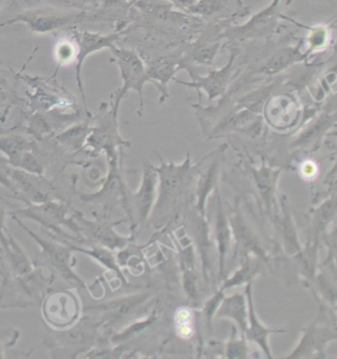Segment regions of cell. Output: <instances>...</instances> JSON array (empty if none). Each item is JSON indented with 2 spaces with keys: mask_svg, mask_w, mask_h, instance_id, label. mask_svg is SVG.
Returning a JSON list of instances; mask_svg holds the SVG:
<instances>
[{
  "mask_svg": "<svg viewBox=\"0 0 337 359\" xmlns=\"http://www.w3.org/2000/svg\"><path fill=\"white\" fill-rule=\"evenodd\" d=\"M1 67H2V60H0V70H1Z\"/></svg>",
  "mask_w": 337,
  "mask_h": 359,
  "instance_id": "f6af8a7d",
  "label": "cell"
},
{
  "mask_svg": "<svg viewBox=\"0 0 337 359\" xmlns=\"http://www.w3.org/2000/svg\"><path fill=\"white\" fill-rule=\"evenodd\" d=\"M40 308L44 321L53 329L72 326L84 312L81 299L72 290L48 291Z\"/></svg>",
  "mask_w": 337,
  "mask_h": 359,
  "instance_id": "9c48e42d",
  "label": "cell"
},
{
  "mask_svg": "<svg viewBox=\"0 0 337 359\" xmlns=\"http://www.w3.org/2000/svg\"><path fill=\"white\" fill-rule=\"evenodd\" d=\"M12 219L37 244L40 249L41 258L43 259L46 266L50 269V273L55 276V278H62L72 287L89 290L88 286L81 280V276H77V273H75L74 266L77 264V261L72 254L74 251L70 249L69 245L65 242H60V240H55L54 237L47 239V238L40 236L19 218L12 217Z\"/></svg>",
  "mask_w": 337,
  "mask_h": 359,
  "instance_id": "5b68a950",
  "label": "cell"
},
{
  "mask_svg": "<svg viewBox=\"0 0 337 359\" xmlns=\"http://www.w3.org/2000/svg\"><path fill=\"white\" fill-rule=\"evenodd\" d=\"M285 17L281 12V0H272L268 6L257 12L242 25L230 24L225 27L220 33L219 40L225 39L229 43H234L271 37L277 32L279 21Z\"/></svg>",
  "mask_w": 337,
  "mask_h": 359,
  "instance_id": "ba28073f",
  "label": "cell"
},
{
  "mask_svg": "<svg viewBox=\"0 0 337 359\" xmlns=\"http://www.w3.org/2000/svg\"><path fill=\"white\" fill-rule=\"evenodd\" d=\"M207 157V156H206ZM195 166L191 164L189 155L183 164L164 163L161 159V166L154 167L159 178V196L157 208H167L176 205L183 198L194 180L201 171L204 160Z\"/></svg>",
  "mask_w": 337,
  "mask_h": 359,
  "instance_id": "52a82bcc",
  "label": "cell"
},
{
  "mask_svg": "<svg viewBox=\"0 0 337 359\" xmlns=\"http://www.w3.org/2000/svg\"><path fill=\"white\" fill-rule=\"evenodd\" d=\"M237 57H239V52L237 48H232L230 50L229 62L220 69L210 70L209 74L205 76H201V75L193 72V70L189 67H186L185 69H187L190 74L191 81L186 82L177 79H174L173 81H176L177 84L197 90L199 93L200 91H204L208 97V101H214L215 99L224 96L227 92L230 80L232 79V74H234Z\"/></svg>",
  "mask_w": 337,
  "mask_h": 359,
  "instance_id": "8fae6325",
  "label": "cell"
},
{
  "mask_svg": "<svg viewBox=\"0 0 337 359\" xmlns=\"http://www.w3.org/2000/svg\"><path fill=\"white\" fill-rule=\"evenodd\" d=\"M316 165L312 163V162H305V163L302 166L303 175H305V176L307 177L315 176V174H316L315 170H316Z\"/></svg>",
  "mask_w": 337,
  "mask_h": 359,
  "instance_id": "60d3db41",
  "label": "cell"
},
{
  "mask_svg": "<svg viewBox=\"0 0 337 359\" xmlns=\"http://www.w3.org/2000/svg\"><path fill=\"white\" fill-rule=\"evenodd\" d=\"M288 2H289V4H291V1H292V0H287Z\"/></svg>",
  "mask_w": 337,
  "mask_h": 359,
  "instance_id": "bcb514c9",
  "label": "cell"
},
{
  "mask_svg": "<svg viewBox=\"0 0 337 359\" xmlns=\"http://www.w3.org/2000/svg\"><path fill=\"white\" fill-rule=\"evenodd\" d=\"M9 165L13 168L23 170L28 173L35 175H44L45 168L43 164L39 161L37 157L34 154V151H25L17 157L16 159L9 162Z\"/></svg>",
  "mask_w": 337,
  "mask_h": 359,
  "instance_id": "d6a6232c",
  "label": "cell"
},
{
  "mask_svg": "<svg viewBox=\"0 0 337 359\" xmlns=\"http://www.w3.org/2000/svg\"><path fill=\"white\" fill-rule=\"evenodd\" d=\"M128 32V29L124 31H114L113 33L102 34L91 32V31L84 30L77 39V57L75 60V81H77V88L81 92L82 100H84V107L87 111V103L86 93H84V82H82V69H84V62L89 55H93L99 50L104 48H113L117 45V42Z\"/></svg>",
  "mask_w": 337,
  "mask_h": 359,
  "instance_id": "7c38bea8",
  "label": "cell"
},
{
  "mask_svg": "<svg viewBox=\"0 0 337 359\" xmlns=\"http://www.w3.org/2000/svg\"><path fill=\"white\" fill-rule=\"evenodd\" d=\"M84 18L86 15L84 13L38 9V11H25L12 17L8 20L0 23V28L16 23H24L32 33L48 34L77 23Z\"/></svg>",
  "mask_w": 337,
  "mask_h": 359,
  "instance_id": "30bf717a",
  "label": "cell"
},
{
  "mask_svg": "<svg viewBox=\"0 0 337 359\" xmlns=\"http://www.w3.org/2000/svg\"><path fill=\"white\" fill-rule=\"evenodd\" d=\"M128 2H130V4H132L133 6L136 4V2L138 1V0H127Z\"/></svg>",
  "mask_w": 337,
  "mask_h": 359,
  "instance_id": "7bdbcfd3",
  "label": "cell"
},
{
  "mask_svg": "<svg viewBox=\"0 0 337 359\" xmlns=\"http://www.w3.org/2000/svg\"><path fill=\"white\" fill-rule=\"evenodd\" d=\"M11 178L15 188V194L11 198H21L33 203L54 200L52 198L54 186L52 182L44 178V175L31 174L11 167Z\"/></svg>",
  "mask_w": 337,
  "mask_h": 359,
  "instance_id": "5bb4252c",
  "label": "cell"
},
{
  "mask_svg": "<svg viewBox=\"0 0 337 359\" xmlns=\"http://www.w3.org/2000/svg\"><path fill=\"white\" fill-rule=\"evenodd\" d=\"M65 242L70 249L74 252H79V253L86 255L91 258L95 259L97 263L100 264L101 266H105L108 271H113L115 276L121 280L125 283V278L121 273L120 266L117 263L115 256L111 252V250L104 248V247L97 246V245H88V247L77 246L70 241Z\"/></svg>",
  "mask_w": 337,
  "mask_h": 359,
  "instance_id": "7402d4cb",
  "label": "cell"
},
{
  "mask_svg": "<svg viewBox=\"0 0 337 359\" xmlns=\"http://www.w3.org/2000/svg\"><path fill=\"white\" fill-rule=\"evenodd\" d=\"M303 58L304 55L300 52V47L283 48L266 60L257 72L261 74H276L289 65L300 62Z\"/></svg>",
  "mask_w": 337,
  "mask_h": 359,
  "instance_id": "603a6c76",
  "label": "cell"
},
{
  "mask_svg": "<svg viewBox=\"0 0 337 359\" xmlns=\"http://www.w3.org/2000/svg\"><path fill=\"white\" fill-rule=\"evenodd\" d=\"M120 160L109 161V171L100 190L92 194H79V198L84 203H101L111 208L115 201L128 200V189L124 183L120 170Z\"/></svg>",
  "mask_w": 337,
  "mask_h": 359,
  "instance_id": "2e32d148",
  "label": "cell"
},
{
  "mask_svg": "<svg viewBox=\"0 0 337 359\" xmlns=\"http://www.w3.org/2000/svg\"><path fill=\"white\" fill-rule=\"evenodd\" d=\"M254 173H256L257 185L259 187V190H260L265 198H270L274 188H275L276 179H277L279 171L274 172L272 170L263 166V168L254 172Z\"/></svg>",
  "mask_w": 337,
  "mask_h": 359,
  "instance_id": "836d02e7",
  "label": "cell"
},
{
  "mask_svg": "<svg viewBox=\"0 0 337 359\" xmlns=\"http://www.w3.org/2000/svg\"><path fill=\"white\" fill-rule=\"evenodd\" d=\"M84 244L97 245L109 250L123 249L128 245V238L121 236L114 229L118 223L106 220H88L79 210L72 212Z\"/></svg>",
  "mask_w": 337,
  "mask_h": 359,
  "instance_id": "4fadbf2b",
  "label": "cell"
},
{
  "mask_svg": "<svg viewBox=\"0 0 337 359\" xmlns=\"http://www.w3.org/2000/svg\"><path fill=\"white\" fill-rule=\"evenodd\" d=\"M24 206L17 210H9L8 215L19 219H31L38 223L46 234L50 237H59L64 241H77L84 244V239L79 232L69 206L62 201L50 200L41 203H33L25 200H18Z\"/></svg>",
  "mask_w": 337,
  "mask_h": 359,
  "instance_id": "7a4b0ae2",
  "label": "cell"
},
{
  "mask_svg": "<svg viewBox=\"0 0 337 359\" xmlns=\"http://www.w3.org/2000/svg\"><path fill=\"white\" fill-rule=\"evenodd\" d=\"M11 166L8 163V160L0 155V186L15 194V188L11 178Z\"/></svg>",
  "mask_w": 337,
  "mask_h": 359,
  "instance_id": "8d00e7d4",
  "label": "cell"
},
{
  "mask_svg": "<svg viewBox=\"0 0 337 359\" xmlns=\"http://www.w3.org/2000/svg\"><path fill=\"white\" fill-rule=\"evenodd\" d=\"M299 107L293 97L275 96L265 105V120L279 130L294 127L299 118Z\"/></svg>",
  "mask_w": 337,
  "mask_h": 359,
  "instance_id": "d6986e66",
  "label": "cell"
},
{
  "mask_svg": "<svg viewBox=\"0 0 337 359\" xmlns=\"http://www.w3.org/2000/svg\"><path fill=\"white\" fill-rule=\"evenodd\" d=\"M147 65V74H149L152 84L157 87L159 92V104L164 103L169 99L171 94L168 91V85L176 79V74L181 67V57H155Z\"/></svg>",
  "mask_w": 337,
  "mask_h": 359,
  "instance_id": "ac0fdd59",
  "label": "cell"
},
{
  "mask_svg": "<svg viewBox=\"0 0 337 359\" xmlns=\"http://www.w3.org/2000/svg\"><path fill=\"white\" fill-rule=\"evenodd\" d=\"M55 280V276L46 275L39 264L27 275L1 276L0 309L40 308Z\"/></svg>",
  "mask_w": 337,
  "mask_h": 359,
  "instance_id": "3957f363",
  "label": "cell"
},
{
  "mask_svg": "<svg viewBox=\"0 0 337 359\" xmlns=\"http://www.w3.org/2000/svg\"><path fill=\"white\" fill-rule=\"evenodd\" d=\"M101 327V322L91 315H84L65 329H53L45 324L43 346L52 358H77L96 348Z\"/></svg>",
  "mask_w": 337,
  "mask_h": 359,
  "instance_id": "6da1fadb",
  "label": "cell"
},
{
  "mask_svg": "<svg viewBox=\"0 0 337 359\" xmlns=\"http://www.w3.org/2000/svg\"><path fill=\"white\" fill-rule=\"evenodd\" d=\"M119 110L107 103H101L98 113L91 118V128L84 149L94 154H104L108 162L120 158L119 150L130 147L119 132Z\"/></svg>",
  "mask_w": 337,
  "mask_h": 359,
  "instance_id": "8992f818",
  "label": "cell"
},
{
  "mask_svg": "<svg viewBox=\"0 0 337 359\" xmlns=\"http://www.w3.org/2000/svg\"><path fill=\"white\" fill-rule=\"evenodd\" d=\"M224 150L220 147L217 151H215L214 158H213L212 163L208 165L207 168L204 171L199 173V179L197 181V196H198V206L202 210L204 203H205L206 198L211 191L214 188L216 183H217L218 176H219L220 157V154Z\"/></svg>",
  "mask_w": 337,
  "mask_h": 359,
  "instance_id": "cb8c5ba5",
  "label": "cell"
},
{
  "mask_svg": "<svg viewBox=\"0 0 337 359\" xmlns=\"http://www.w3.org/2000/svg\"><path fill=\"white\" fill-rule=\"evenodd\" d=\"M246 346L242 341H232L227 346V356L230 358H244Z\"/></svg>",
  "mask_w": 337,
  "mask_h": 359,
  "instance_id": "f35d334b",
  "label": "cell"
},
{
  "mask_svg": "<svg viewBox=\"0 0 337 359\" xmlns=\"http://www.w3.org/2000/svg\"><path fill=\"white\" fill-rule=\"evenodd\" d=\"M17 97L15 88L6 77L0 75V109L7 108L15 102Z\"/></svg>",
  "mask_w": 337,
  "mask_h": 359,
  "instance_id": "d590c367",
  "label": "cell"
},
{
  "mask_svg": "<svg viewBox=\"0 0 337 359\" xmlns=\"http://www.w3.org/2000/svg\"><path fill=\"white\" fill-rule=\"evenodd\" d=\"M20 332L16 329H0V359L6 358L7 349L13 348L18 343Z\"/></svg>",
  "mask_w": 337,
  "mask_h": 359,
  "instance_id": "e575fe53",
  "label": "cell"
},
{
  "mask_svg": "<svg viewBox=\"0 0 337 359\" xmlns=\"http://www.w3.org/2000/svg\"><path fill=\"white\" fill-rule=\"evenodd\" d=\"M7 203L4 198H0V245H4L6 242L7 233L8 230L6 226V219L8 215L9 210H7Z\"/></svg>",
  "mask_w": 337,
  "mask_h": 359,
  "instance_id": "74e56055",
  "label": "cell"
},
{
  "mask_svg": "<svg viewBox=\"0 0 337 359\" xmlns=\"http://www.w3.org/2000/svg\"><path fill=\"white\" fill-rule=\"evenodd\" d=\"M157 185V174L150 162H144L142 184L138 191L132 193V203L137 210L140 222H144L154 203Z\"/></svg>",
  "mask_w": 337,
  "mask_h": 359,
  "instance_id": "ffe728a7",
  "label": "cell"
},
{
  "mask_svg": "<svg viewBox=\"0 0 337 359\" xmlns=\"http://www.w3.org/2000/svg\"><path fill=\"white\" fill-rule=\"evenodd\" d=\"M54 130L52 121L44 116V111H34L28 118L26 133L37 140H42L46 135L54 132Z\"/></svg>",
  "mask_w": 337,
  "mask_h": 359,
  "instance_id": "4dcf8cb0",
  "label": "cell"
},
{
  "mask_svg": "<svg viewBox=\"0 0 337 359\" xmlns=\"http://www.w3.org/2000/svg\"><path fill=\"white\" fill-rule=\"evenodd\" d=\"M331 337L336 338V334H327L324 330H317L312 327L305 332V337L300 341V346L293 353L291 358H302L305 354H310L315 351H319L322 346L331 341Z\"/></svg>",
  "mask_w": 337,
  "mask_h": 359,
  "instance_id": "83f0119b",
  "label": "cell"
},
{
  "mask_svg": "<svg viewBox=\"0 0 337 359\" xmlns=\"http://www.w3.org/2000/svg\"><path fill=\"white\" fill-rule=\"evenodd\" d=\"M166 1L169 2L176 11L187 13L189 8L195 6L199 0H166Z\"/></svg>",
  "mask_w": 337,
  "mask_h": 359,
  "instance_id": "ab89813d",
  "label": "cell"
},
{
  "mask_svg": "<svg viewBox=\"0 0 337 359\" xmlns=\"http://www.w3.org/2000/svg\"><path fill=\"white\" fill-rule=\"evenodd\" d=\"M4 0H0V7H1L2 4H4Z\"/></svg>",
  "mask_w": 337,
  "mask_h": 359,
  "instance_id": "ee69618b",
  "label": "cell"
},
{
  "mask_svg": "<svg viewBox=\"0 0 337 359\" xmlns=\"http://www.w3.org/2000/svg\"><path fill=\"white\" fill-rule=\"evenodd\" d=\"M34 151L33 142L18 135H0V154L9 162L20 156L23 152Z\"/></svg>",
  "mask_w": 337,
  "mask_h": 359,
  "instance_id": "4316f807",
  "label": "cell"
},
{
  "mask_svg": "<svg viewBox=\"0 0 337 359\" xmlns=\"http://www.w3.org/2000/svg\"><path fill=\"white\" fill-rule=\"evenodd\" d=\"M247 295H249V327H247L246 331L247 338H249V341H256V344H258L264 349V351H265L269 358H270V351H269L267 344L268 334L276 333L277 331L266 329L257 319L256 311L253 309V303H252L251 285L247 287Z\"/></svg>",
  "mask_w": 337,
  "mask_h": 359,
  "instance_id": "484cf974",
  "label": "cell"
},
{
  "mask_svg": "<svg viewBox=\"0 0 337 359\" xmlns=\"http://www.w3.org/2000/svg\"><path fill=\"white\" fill-rule=\"evenodd\" d=\"M217 314L218 317L230 318V319L234 320L237 324L239 325L241 331L246 333L249 323H247L246 303H244V296L236 294L232 296V297L225 298Z\"/></svg>",
  "mask_w": 337,
  "mask_h": 359,
  "instance_id": "d4e9b609",
  "label": "cell"
},
{
  "mask_svg": "<svg viewBox=\"0 0 337 359\" xmlns=\"http://www.w3.org/2000/svg\"><path fill=\"white\" fill-rule=\"evenodd\" d=\"M91 114L84 122L77 123L65 128L55 137V140L62 147L70 151L79 152L84 149L86 138L91 128Z\"/></svg>",
  "mask_w": 337,
  "mask_h": 359,
  "instance_id": "44dd1931",
  "label": "cell"
},
{
  "mask_svg": "<svg viewBox=\"0 0 337 359\" xmlns=\"http://www.w3.org/2000/svg\"><path fill=\"white\" fill-rule=\"evenodd\" d=\"M187 14L208 21H232L249 15L242 0H199Z\"/></svg>",
  "mask_w": 337,
  "mask_h": 359,
  "instance_id": "e0dca14e",
  "label": "cell"
},
{
  "mask_svg": "<svg viewBox=\"0 0 337 359\" xmlns=\"http://www.w3.org/2000/svg\"><path fill=\"white\" fill-rule=\"evenodd\" d=\"M112 58L110 62L117 65L120 72L122 86L111 94L110 105L120 108L121 102L128 92L135 91L139 95L138 115L143 116L144 111V89L145 85L152 83L147 65L139 53L131 48H119L117 45L110 48Z\"/></svg>",
  "mask_w": 337,
  "mask_h": 359,
  "instance_id": "277c9868",
  "label": "cell"
},
{
  "mask_svg": "<svg viewBox=\"0 0 337 359\" xmlns=\"http://www.w3.org/2000/svg\"><path fill=\"white\" fill-rule=\"evenodd\" d=\"M215 230L220 253V273H223L225 256H227V250L230 247V234L224 210H223L222 205L219 203H218L217 212H216Z\"/></svg>",
  "mask_w": 337,
  "mask_h": 359,
  "instance_id": "f1b7e54d",
  "label": "cell"
},
{
  "mask_svg": "<svg viewBox=\"0 0 337 359\" xmlns=\"http://www.w3.org/2000/svg\"><path fill=\"white\" fill-rule=\"evenodd\" d=\"M77 42L72 39H62L55 47V57L58 69L65 65H70L77 60Z\"/></svg>",
  "mask_w": 337,
  "mask_h": 359,
  "instance_id": "1f68e13d",
  "label": "cell"
},
{
  "mask_svg": "<svg viewBox=\"0 0 337 359\" xmlns=\"http://www.w3.org/2000/svg\"><path fill=\"white\" fill-rule=\"evenodd\" d=\"M147 299V294L128 296V297L118 298V299L108 300V302L98 303L84 308V311L88 313L91 316L98 315L97 319L108 326L118 324L119 322L132 316L140 305Z\"/></svg>",
  "mask_w": 337,
  "mask_h": 359,
  "instance_id": "9a60e30c",
  "label": "cell"
},
{
  "mask_svg": "<svg viewBox=\"0 0 337 359\" xmlns=\"http://www.w3.org/2000/svg\"><path fill=\"white\" fill-rule=\"evenodd\" d=\"M74 4H81V6H97L99 4V0H72Z\"/></svg>",
  "mask_w": 337,
  "mask_h": 359,
  "instance_id": "b9f144b4",
  "label": "cell"
},
{
  "mask_svg": "<svg viewBox=\"0 0 337 359\" xmlns=\"http://www.w3.org/2000/svg\"><path fill=\"white\" fill-rule=\"evenodd\" d=\"M309 30L305 39L308 53L321 52L329 45L331 40V25H319L316 27H305Z\"/></svg>",
  "mask_w": 337,
  "mask_h": 359,
  "instance_id": "f546056e",
  "label": "cell"
}]
</instances>
